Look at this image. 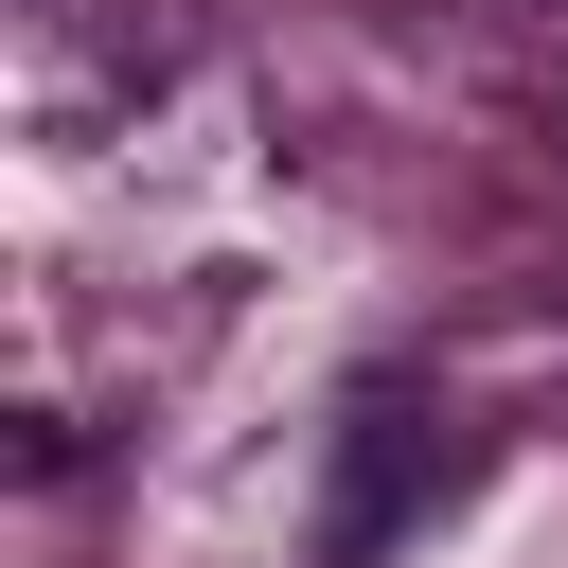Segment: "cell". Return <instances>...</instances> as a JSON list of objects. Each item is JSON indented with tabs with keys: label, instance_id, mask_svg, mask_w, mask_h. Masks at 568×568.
Here are the masks:
<instances>
[{
	"label": "cell",
	"instance_id": "1",
	"mask_svg": "<svg viewBox=\"0 0 568 568\" xmlns=\"http://www.w3.org/2000/svg\"><path fill=\"white\" fill-rule=\"evenodd\" d=\"M408 408H355V479H337V515H320V568H373L390 550V497H408Z\"/></svg>",
	"mask_w": 568,
	"mask_h": 568
}]
</instances>
